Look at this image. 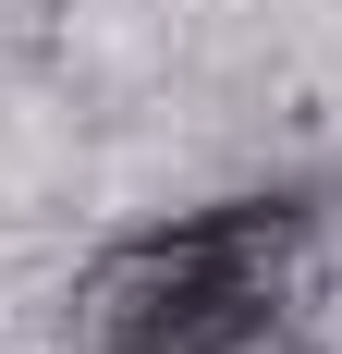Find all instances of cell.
I'll return each instance as SVG.
<instances>
[{
  "instance_id": "6da1fadb",
  "label": "cell",
  "mask_w": 342,
  "mask_h": 354,
  "mask_svg": "<svg viewBox=\"0 0 342 354\" xmlns=\"http://www.w3.org/2000/svg\"><path fill=\"white\" fill-rule=\"evenodd\" d=\"M294 257H306V208L294 196L196 208L171 232L110 245L73 281V342L86 354H244L294 306Z\"/></svg>"
}]
</instances>
